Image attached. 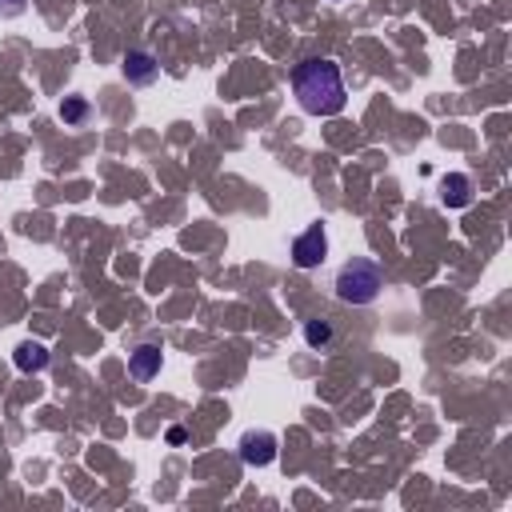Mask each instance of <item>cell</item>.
Listing matches in <instances>:
<instances>
[{"instance_id":"1","label":"cell","mask_w":512,"mask_h":512,"mask_svg":"<svg viewBox=\"0 0 512 512\" xmlns=\"http://www.w3.org/2000/svg\"><path fill=\"white\" fill-rule=\"evenodd\" d=\"M293 92L308 117H336V112H344V104H349L341 64L328 61V56H308V61L296 64Z\"/></svg>"},{"instance_id":"7","label":"cell","mask_w":512,"mask_h":512,"mask_svg":"<svg viewBox=\"0 0 512 512\" xmlns=\"http://www.w3.org/2000/svg\"><path fill=\"white\" fill-rule=\"evenodd\" d=\"M472 197H477V188H472V180L465 172H449V177L440 180V200L449 208H469Z\"/></svg>"},{"instance_id":"9","label":"cell","mask_w":512,"mask_h":512,"mask_svg":"<svg viewBox=\"0 0 512 512\" xmlns=\"http://www.w3.org/2000/svg\"><path fill=\"white\" fill-rule=\"evenodd\" d=\"M92 117V104H89V96H64V104H61V121L69 124V129H81L84 121Z\"/></svg>"},{"instance_id":"12","label":"cell","mask_w":512,"mask_h":512,"mask_svg":"<svg viewBox=\"0 0 512 512\" xmlns=\"http://www.w3.org/2000/svg\"><path fill=\"white\" fill-rule=\"evenodd\" d=\"M185 440H188V432L180 429V424H172V429H169V444H185Z\"/></svg>"},{"instance_id":"6","label":"cell","mask_w":512,"mask_h":512,"mask_svg":"<svg viewBox=\"0 0 512 512\" xmlns=\"http://www.w3.org/2000/svg\"><path fill=\"white\" fill-rule=\"evenodd\" d=\"M164 369V349L160 344H137V349L129 353V376L132 381H140V384H149V381H157Z\"/></svg>"},{"instance_id":"2","label":"cell","mask_w":512,"mask_h":512,"mask_svg":"<svg viewBox=\"0 0 512 512\" xmlns=\"http://www.w3.org/2000/svg\"><path fill=\"white\" fill-rule=\"evenodd\" d=\"M333 288H336V301L344 304H372L384 288V268L369 256H353L349 265H341Z\"/></svg>"},{"instance_id":"3","label":"cell","mask_w":512,"mask_h":512,"mask_svg":"<svg viewBox=\"0 0 512 512\" xmlns=\"http://www.w3.org/2000/svg\"><path fill=\"white\" fill-rule=\"evenodd\" d=\"M324 256H328V233H324V225H308L304 233L293 240V265L308 273V268L324 265Z\"/></svg>"},{"instance_id":"10","label":"cell","mask_w":512,"mask_h":512,"mask_svg":"<svg viewBox=\"0 0 512 512\" xmlns=\"http://www.w3.org/2000/svg\"><path fill=\"white\" fill-rule=\"evenodd\" d=\"M304 341H308V349H328V344H333V324L328 321H308L304 324Z\"/></svg>"},{"instance_id":"8","label":"cell","mask_w":512,"mask_h":512,"mask_svg":"<svg viewBox=\"0 0 512 512\" xmlns=\"http://www.w3.org/2000/svg\"><path fill=\"white\" fill-rule=\"evenodd\" d=\"M48 361H53V356H48V349H44L41 341H21V344H16V353H13V364H16V369H21L24 376L44 372Z\"/></svg>"},{"instance_id":"4","label":"cell","mask_w":512,"mask_h":512,"mask_svg":"<svg viewBox=\"0 0 512 512\" xmlns=\"http://www.w3.org/2000/svg\"><path fill=\"white\" fill-rule=\"evenodd\" d=\"M276 437L273 432H265V429H248L245 437H240L237 444V452H240V460H245L248 469H268L276 460Z\"/></svg>"},{"instance_id":"11","label":"cell","mask_w":512,"mask_h":512,"mask_svg":"<svg viewBox=\"0 0 512 512\" xmlns=\"http://www.w3.org/2000/svg\"><path fill=\"white\" fill-rule=\"evenodd\" d=\"M28 0H0V21H16V16H24Z\"/></svg>"},{"instance_id":"5","label":"cell","mask_w":512,"mask_h":512,"mask_svg":"<svg viewBox=\"0 0 512 512\" xmlns=\"http://www.w3.org/2000/svg\"><path fill=\"white\" fill-rule=\"evenodd\" d=\"M124 81L137 84V89H149V84L160 81V61L152 53H144V48H132V53H124Z\"/></svg>"}]
</instances>
